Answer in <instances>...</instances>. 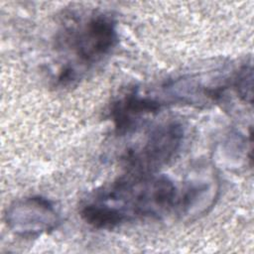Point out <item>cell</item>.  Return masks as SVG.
Here are the masks:
<instances>
[{
  "label": "cell",
  "instance_id": "obj_1",
  "mask_svg": "<svg viewBox=\"0 0 254 254\" xmlns=\"http://www.w3.org/2000/svg\"><path fill=\"white\" fill-rule=\"evenodd\" d=\"M175 183L164 175L124 174L97 190L80 207V217L95 229H113L138 219H160L179 210Z\"/></svg>",
  "mask_w": 254,
  "mask_h": 254
},
{
  "label": "cell",
  "instance_id": "obj_2",
  "mask_svg": "<svg viewBox=\"0 0 254 254\" xmlns=\"http://www.w3.org/2000/svg\"><path fill=\"white\" fill-rule=\"evenodd\" d=\"M60 48L68 50L78 64L92 66L103 61L118 43L117 22L107 13L95 12L66 23L58 35Z\"/></svg>",
  "mask_w": 254,
  "mask_h": 254
},
{
  "label": "cell",
  "instance_id": "obj_3",
  "mask_svg": "<svg viewBox=\"0 0 254 254\" xmlns=\"http://www.w3.org/2000/svg\"><path fill=\"white\" fill-rule=\"evenodd\" d=\"M185 130L178 121L157 125L143 139L142 143L129 149L123 156L125 174H156L167 166L179 153Z\"/></svg>",
  "mask_w": 254,
  "mask_h": 254
},
{
  "label": "cell",
  "instance_id": "obj_4",
  "mask_svg": "<svg viewBox=\"0 0 254 254\" xmlns=\"http://www.w3.org/2000/svg\"><path fill=\"white\" fill-rule=\"evenodd\" d=\"M5 221L14 234L36 238L55 230L60 223V214L50 199L32 195L10 204L5 212Z\"/></svg>",
  "mask_w": 254,
  "mask_h": 254
},
{
  "label": "cell",
  "instance_id": "obj_5",
  "mask_svg": "<svg viewBox=\"0 0 254 254\" xmlns=\"http://www.w3.org/2000/svg\"><path fill=\"white\" fill-rule=\"evenodd\" d=\"M165 102L143 95L138 88H132L114 100L109 109L115 132L119 135L135 131L148 116L158 113Z\"/></svg>",
  "mask_w": 254,
  "mask_h": 254
},
{
  "label": "cell",
  "instance_id": "obj_6",
  "mask_svg": "<svg viewBox=\"0 0 254 254\" xmlns=\"http://www.w3.org/2000/svg\"><path fill=\"white\" fill-rule=\"evenodd\" d=\"M231 85L235 89L237 96L246 103L252 104L253 98V69L252 64L247 63L240 66L235 73Z\"/></svg>",
  "mask_w": 254,
  "mask_h": 254
}]
</instances>
